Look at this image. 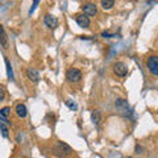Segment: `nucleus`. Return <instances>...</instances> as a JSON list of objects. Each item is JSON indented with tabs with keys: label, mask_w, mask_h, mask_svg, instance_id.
<instances>
[{
	"label": "nucleus",
	"mask_w": 158,
	"mask_h": 158,
	"mask_svg": "<svg viewBox=\"0 0 158 158\" xmlns=\"http://www.w3.org/2000/svg\"><path fill=\"white\" fill-rule=\"evenodd\" d=\"M15 111H16V115H17L19 117H21V118L27 117V115H28V110H27V107L24 106V104H21V103L16 106V108H15Z\"/></svg>",
	"instance_id": "obj_10"
},
{
	"label": "nucleus",
	"mask_w": 158,
	"mask_h": 158,
	"mask_svg": "<svg viewBox=\"0 0 158 158\" xmlns=\"http://www.w3.org/2000/svg\"><path fill=\"white\" fill-rule=\"evenodd\" d=\"M82 11L85 12L86 16H95L96 12H98V8L94 3H87L82 7Z\"/></svg>",
	"instance_id": "obj_6"
},
{
	"label": "nucleus",
	"mask_w": 158,
	"mask_h": 158,
	"mask_svg": "<svg viewBox=\"0 0 158 158\" xmlns=\"http://www.w3.org/2000/svg\"><path fill=\"white\" fill-rule=\"evenodd\" d=\"M77 24L81 28H88L90 27V17L83 15H77Z\"/></svg>",
	"instance_id": "obj_7"
},
{
	"label": "nucleus",
	"mask_w": 158,
	"mask_h": 158,
	"mask_svg": "<svg viewBox=\"0 0 158 158\" xmlns=\"http://www.w3.org/2000/svg\"><path fill=\"white\" fill-rule=\"evenodd\" d=\"M0 131H2V135L4 137H8V129H7V127L4 125V124H2V123H0Z\"/></svg>",
	"instance_id": "obj_15"
},
{
	"label": "nucleus",
	"mask_w": 158,
	"mask_h": 158,
	"mask_svg": "<svg viewBox=\"0 0 158 158\" xmlns=\"http://www.w3.org/2000/svg\"><path fill=\"white\" fill-rule=\"evenodd\" d=\"M66 78H67V81L69 82H71V83H77L79 82L82 79V73L79 69H75V67H71V69H69L67 73H66Z\"/></svg>",
	"instance_id": "obj_2"
},
{
	"label": "nucleus",
	"mask_w": 158,
	"mask_h": 158,
	"mask_svg": "<svg viewBox=\"0 0 158 158\" xmlns=\"http://www.w3.org/2000/svg\"><path fill=\"white\" fill-rule=\"evenodd\" d=\"M66 104H67L69 107H70V110H73V111H75L77 108H78V107H77V104H75V103H71L70 100H67V102H66Z\"/></svg>",
	"instance_id": "obj_17"
},
{
	"label": "nucleus",
	"mask_w": 158,
	"mask_h": 158,
	"mask_svg": "<svg viewBox=\"0 0 158 158\" xmlns=\"http://www.w3.org/2000/svg\"><path fill=\"white\" fill-rule=\"evenodd\" d=\"M4 98H6V94H4V91L0 88V102L4 100Z\"/></svg>",
	"instance_id": "obj_18"
},
{
	"label": "nucleus",
	"mask_w": 158,
	"mask_h": 158,
	"mask_svg": "<svg viewBox=\"0 0 158 158\" xmlns=\"http://www.w3.org/2000/svg\"><path fill=\"white\" fill-rule=\"evenodd\" d=\"M27 77H28L29 81H32L34 83L40 81V74H38V71L36 70V69H32V67L27 69Z\"/></svg>",
	"instance_id": "obj_8"
},
{
	"label": "nucleus",
	"mask_w": 158,
	"mask_h": 158,
	"mask_svg": "<svg viewBox=\"0 0 158 158\" xmlns=\"http://www.w3.org/2000/svg\"><path fill=\"white\" fill-rule=\"evenodd\" d=\"M9 113H11V108L9 107H4V108H2V110H0V115H2L4 118H8V116H9Z\"/></svg>",
	"instance_id": "obj_13"
},
{
	"label": "nucleus",
	"mask_w": 158,
	"mask_h": 158,
	"mask_svg": "<svg viewBox=\"0 0 158 158\" xmlns=\"http://www.w3.org/2000/svg\"><path fill=\"white\" fill-rule=\"evenodd\" d=\"M38 3H40V0H33V4H32V8H31V11H29V13H33L34 12V9L37 8V6H38Z\"/></svg>",
	"instance_id": "obj_16"
},
{
	"label": "nucleus",
	"mask_w": 158,
	"mask_h": 158,
	"mask_svg": "<svg viewBox=\"0 0 158 158\" xmlns=\"http://www.w3.org/2000/svg\"><path fill=\"white\" fill-rule=\"evenodd\" d=\"M113 73L117 77H125L128 74V67L124 62H116L113 63Z\"/></svg>",
	"instance_id": "obj_4"
},
{
	"label": "nucleus",
	"mask_w": 158,
	"mask_h": 158,
	"mask_svg": "<svg viewBox=\"0 0 158 158\" xmlns=\"http://www.w3.org/2000/svg\"><path fill=\"white\" fill-rule=\"evenodd\" d=\"M91 117H92V121H94V124H99L100 123V112L99 111H94L92 112V115H91Z\"/></svg>",
	"instance_id": "obj_12"
},
{
	"label": "nucleus",
	"mask_w": 158,
	"mask_h": 158,
	"mask_svg": "<svg viewBox=\"0 0 158 158\" xmlns=\"http://www.w3.org/2000/svg\"><path fill=\"white\" fill-rule=\"evenodd\" d=\"M70 153H71V148L62 141H57V144L52 148V154L58 158H63L69 156Z\"/></svg>",
	"instance_id": "obj_1"
},
{
	"label": "nucleus",
	"mask_w": 158,
	"mask_h": 158,
	"mask_svg": "<svg viewBox=\"0 0 158 158\" xmlns=\"http://www.w3.org/2000/svg\"><path fill=\"white\" fill-rule=\"evenodd\" d=\"M44 23H45V25L49 28V29H54L58 27V19L56 16H53V15H45V17H44Z\"/></svg>",
	"instance_id": "obj_5"
},
{
	"label": "nucleus",
	"mask_w": 158,
	"mask_h": 158,
	"mask_svg": "<svg viewBox=\"0 0 158 158\" xmlns=\"http://www.w3.org/2000/svg\"><path fill=\"white\" fill-rule=\"evenodd\" d=\"M0 44H2V46L4 49H8V36L2 24H0Z\"/></svg>",
	"instance_id": "obj_9"
},
{
	"label": "nucleus",
	"mask_w": 158,
	"mask_h": 158,
	"mask_svg": "<svg viewBox=\"0 0 158 158\" xmlns=\"http://www.w3.org/2000/svg\"><path fill=\"white\" fill-rule=\"evenodd\" d=\"M6 66H7V74H8V77L12 79V78H13V74H12V67H11V63H9L8 58H6Z\"/></svg>",
	"instance_id": "obj_14"
},
{
	"label": "nucleus",
	"mask_w": 158,
	"mask_h": 158,
	"mask_svg": "<svg viewBox=\"0 0 158 158\" xmlns=\"http://www.w3.org/2000/svg\"><path fill=\"white\" fill-rule=\"evenodd\" d=\"M125 158H132V157H125Z\"/></svg>",
	"instance_id": "obj_19"
},
{
	"label": "nucleus",
	"mask_w": 158,
	"mask_h": 158,
	"mask_svg": "<svg viewBox=\"0 0 158 158\" xmlns=\"http://www.w3.org/2000/svg\"><path fill=\"white\" fill-rule=\"evenodd\" d=\"M100 4L103 9H111L113 7V4H115V0H102Z\"/></svg>",
	"instance_id": "obj_11"
},
{
	"label": "nucleus",
	"mask_w": 158,
	"mask_h": 158,
	"mask_svg": "<svg viewBox=\"0 0 158 158\" xmlns=\"http://www.w3.org/2000/svg\"><path fill=\"white\" fill-rule=\"evenodd\" d=\"M146 66L153 75L158 77V56H150L146 59Z\"/></svg>",
	"instance_id": "obj_3"
}]
</instances>
